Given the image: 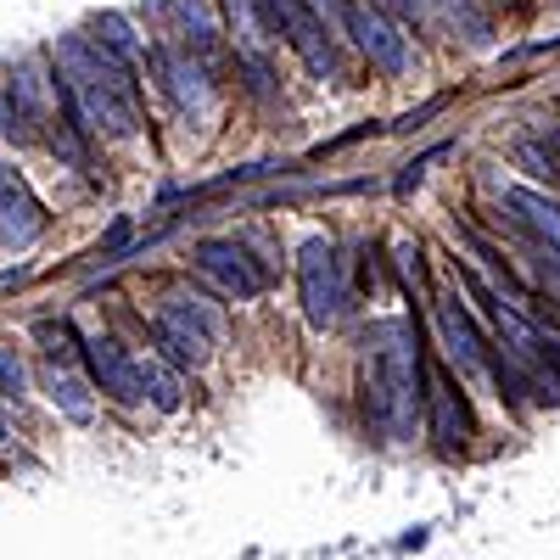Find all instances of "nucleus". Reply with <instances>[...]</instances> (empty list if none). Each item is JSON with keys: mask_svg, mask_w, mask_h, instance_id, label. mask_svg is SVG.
Segmentation results:
<instances>
[{"mask_svg": "<svg viewBox=\"0 0 560 560\" xmlns=\"http://www.w3.org/2000/svg\"><path fill=\"white\" fill-rule=\"evenodd\" d=\"M438 337H443L448 359L465 370V376H477V370L488 364V342L477 337V319L459 308V292H443L438 298Z\"/></svg>", "mask_w": 560, "mask_h": 560, "instance_id": "9b49d317", "label": "nucleus"}, {"mask_svg": "<svg viewBox=\"0 0 560 560\" xmlns=\"http://www.w3.org/2000/svg\"><path fill=\"white\" fill-rule=\"evenodd\" d=\"M152 342L163 348V364H179V370H202L213 359V342L202 331H191L185 319L163 314V308L152 314Z\"/></svg>", "mask_w": 560, "mask_h": 560, "instance_id": "ddd939ff", "label": "nucleus"}, {"mask_svg": "<svg viewBox=\"0 0 560 560\" xmlns=\"http://www.w3.org/2000/svg\"><path fill=\"white\" fill-rule=\"evenodd\" d=\"M51 398H57V409L68 415V420H90V393H84V382L79 376H68V370H51Z\"/></svg>", "mask_w": 560, "mask_h": 560, "instance_id": "6ab92c4d", "label": "nucleus"}, {"mask_svg": "<svg viewBox=\"0 0 560 560\" xmlns=\"http://www.w3.org/2000/svg\"><path fill=\"white\" fill-rule=\"evenodd\" d=\"M420 409H427V427H432L443 454H459L465 443H471V404H465L459 382L448 376V370H438L432 359L420 364Z\"/></svg>", "mask_w": 560, "mask_h": 560, "instance_id": "39448f33", "label": "nucleus"}, {"mask_svg": "<svg viewBox=\"0 0 560 560\" xmlns=\"http://www.w3.org/2000/svg\"><path fill=\"white\" fill-rule=\"evenodd\" d=\"M135 370H140V398H152L163 415H174V409L185 404V387H179V376H174V364H163V359H135Z\"/></svg>", "mask_w": 560, "mask_h": 560, "instance_id": "4468645a", "label": "nucleus"}, {"mask_svg": "<svg viewBox=\"0 0 560 560\" xmlns=\"http://www.w3.org/2000/svg\"><path fill=\"white\" fill-rule=\"evenodd\" d=\"M443 152H448V147H432L427 158H415V163H404V174H398V191H409V185H415L420 174H427V168H432V163H438Z\"/></svg>", "mask_w": 560, "mask_h": 560, "instance_id": "393cba45", "label": "nucleus"}, {"mask_svg": "<svg viewBox=\"0 0 560 560\" xmlns=\"http://www.w3.org/2000/svg\"><path fill=\"white\" fill-rule=\"evenodd\" d=\"M79 353H84L90 382H96L113 404H124V409L140 404V370L124 353V342H113V337H79Z\"/></svg>", "mask_w": 560, "mask_h": 560, "instance_id": "6e6552de", "label": "nucleus"}, {"mask_svg": "<svg viewBox=\"0 0 560 560\" xmlns=\"http://www.w3.org/2000/svg\"><path fill=\"white\" fill-rule=\"evenodd\" d=\"M158 84H163V96L174 102L179 118H191V124H208L213 118V79L208 68L191 57V51H174V45H152L147 51Z\"/></svg>", "mask_w": 560, "mask_h": 560, "instance_id": "20e7f679", "label": "nucleus"}, {"mask_svg": "<svg viewBox=\"0 0 560 560\" xmlns=\"http://www.w3.org/2000/svg\"><path fill=\"white\" fill-rule=\"evenodd\" d=\"M253 7H258V28L269 39H280V34H287V23H292V12H298V0H253Z\"/></svg>", "mask_w": 560, "mask_h": 560, "instance_id": "4be33fe9", "label": "nucleus"}, {"mask_svg": "<svg viewBox=\"0 0 560 560\" xmlns=\"http://www.w3.org/2000/svg\"><path fill=\"white\" fill-rule=\"evenodd\" d=\"M168 12L179 18V28L191 34L202 51H208V45H219V12H213V0H168Z\"/></svg>", "mask_w": 560, "mask_h": 560, "instance_id": "f3484780", "label": "nucleus"}, {"mask_svg": "<svg viewBox=\"0 0 560 560\" xmlns=\"http://www.w3.org/2000/svg\"><path fill=\"white\" fill-rule=\"evenodd\" d=\"M39 230H45V202L12 163H0V236H7V247H28L39 242Z\"/></svg>", "mask_w": 560, "mask_h": 560, "instance_id": "1a4fd4ad", "label": "nucleus"}, {"mask_svg": "<svg viewBox=\"0 0 560 560\" xmlns=\"http://www.w3.org/2000/svg\"><path fill=\"white\" fill-rule=\"evenodd\" d=\"M242 68H247V90H258V96H269L275 90V68L264 51H242Z\"/></svg>", "mask_w": 560, "mask_h": 560, "instance_id": "5701e85b", "label": "nucleus"}, {"mask_svg": "<svg viewBox=\"0 0 560 560\" xmlns=\"http://www.w3.org/2000/svg\"><path fill=\"white\" fill-rule=\"evenodd\" d=\"M337 28H348L353 34V45L376 62L382 73H404L409 68V34L387 18V12H376V7H364V0H342V18H337Z\"/></svg>", "mask_w": 560, "mask_h": 560, "instance_id": "423d86ee", "label": "nucleus"}, {"mask_svg": "<svg viewBox=\"0 0 560 560\" xmlns=\"http://www.w3.org/2000/svg\"><path fill=\"white\" fill-rule=\"evenodd\" d=\"M443 107H448V96H432L427 107H415V113H404V118H398L393 129H420V124H427V118H438Z\"/></svg>", "mask_w": 560, "mask_h": 560, "instance_id": "a878e982", "label": "nucleus"}, {"mask_svg": "<svg viewBox=\"0 0 560 560\" xmlns=\"http://www.w3.org/2000/svg\"><path fill=\"white\" fill-rule=\"evenodd\" d=\"M393 264H398V275H404V287H409V292L420 287V280H427V264H420V247H415V242H404Z\"/></svg>", "mask_w": 560, "mask_h": 560, "instance_id": "b1692460", "label": "nucleus"}, {"mask_svg": "<svg viewBox=\"0 0 560 560\" xmlns=\"http://www.w3.org/2000/svg\"><path fill=\"white\" fill-rule=\"evenodd\" d=\"M298 292H303V314L314 331H325V325H337L342 308H348V275H342V253L331 236H314L303 242L298 253Z\"/></svg>", "mask_w": 560, "mask_h": 560, "instance_id": "7ed1b4c3", "label": "nucleus"}, {"mask_svg": "<svg viewBox=\"0 0 560 560\" xmlns=\"http://www.w3.org/2000/svg\"><path fill=\"white\" fill-rule=\"evenodd\" d=\"M420 348L415 319H382L364 331V415L387 443H409L420 420Z\"/></svg>", "mask_w": 560, "mask_h": 560, "instance_id": "f03ea898", "label": "nucleus"}, {"mask_svg": "<svg viewBox=\"0 0 560 560\" xmlns=\"http://www.w3.org/2000/svg\"><path fill=\"white\" fill-rule=\"evenodd\" d=\"M197 269L213 280L224 298H236V303H247V298H258V292L269 287V269H264L242 242H224V236L197 242Z\"/></svg>", "mask_w": 560, "mask_h": 560, "instance_id": "0eeeda50", "label": "nucleus"}, {"mask_svg": "<svg viewBox=\"0 0 560 560\" xmlns=\"http://www.w3.org/2000/svg\"><path fill=\"white\" fill-rule=\"evenodd\" d=\"M34 337H39L45 359H51V370H62V364L79 353V337H73V325H68V319H39V325H34Z\"/></svg>", "mask_w": 560, "mask_h": 560, "instance_id": "a211bd4d", "label": "nucleus"}, {"mask_svg": "<svg viewBox=\"0 0 560 560\" xmlns=\"http://www.w3.org/2000/svg\"><path fill=\"white\" fill-rule=\"evenodd\" d=\"M504 208H510V224H516L522 242H533V247H544L549 258H560V202H549V191L510 185Z\"/></svg>", "mask_w": 560, "mask_h": 560, "instance_id": "9d476101", "label": "nucleus"}, {"mask_svg": "<svg viewBox=\"0 0 560 560\" xmlns=\"http://www.w3.org/2000/svg\"><path fill=\"white\" fill-rule=\"evenodd\" d=\"M28 393V370H23V353L0 342V398H23Z\"/></svg>", "mask_w": 560, "mask_h": 560, "instance_id": "412c9836", "label": "nucleus"}, {"mask_svg": "<svg viewBox=\"0 0 560 560\" xmlns=\"http://www.w3.org/2000/svg\"><path fill=\"white\" fill-rule=\"evenodd\" d=\"M7 438H12V415H7V409H0V443H7Z\"/></svg>", "mask_w": 560, "mask_h": 560, "instance_id": "c85d7f7f", "label": "nucleus"}, {"mask_svg": "<svg viewBox=\"0 0 560 560\" xmlns=\"http://www.w3.org/2000/svg\"><path fill=\"white\" fill-rule=\"evenodd\" d=\"M516 163H522L533 179H544V185H560V158H555V152H544L538 140H522V147H516Z\"/></svg>", "mask_w": 560, "mask_h": 560, "instance_id": "aec40b11", "label": "nucleus"}, {"mask_svg": "<svg viewBox=\"0 0 560 560\" xmlns=\"http://www.w3.org/2000/svg\"><path fill=\"white\" fill-rule=\"evenodd\" d=\"M287 45L303 57V68L314 79H337V45H331V28H325L314 12H308V0H298V12L287 23Z\"/></svg>", "mask_w": 560, "mask_h": 560, "instance_id": "f8f14e48", "label": "nucleus"}, {"mask_svg": "<svg viewBox=\"0 0 560 560\" xmlns=\"http://www.w3.org/2000/svg\"><path fill=\"white\" fill-rule=\"evenodd\" d=\"M158 308H163V314H174V319H185L191 331H202V337L219 348V337H224V319H219V314H213V308H208L197 292H168Z\"/></svg>", "mask_w": 560, "mask_h": 560, "instance_id": "dca6fc26", "label": "nucleus"}, {"mask_svg": "<svg viewBox=\"0 0 560 560\" xmlns=\"http://www.w3.org/2000/svg\"><path fill=\"white\" fill-rule=\"evenodd\" d=\"M96 45H102L113 62H124V68L147 57V39H135V28H129L124 12H102V18H96Z\"/></svg>", "mask_w": 560, "mask_h": 560, "instance_id": "2eb2a0df", "label": "nucleus"}, {"mask_svg": "<svg viewBox=\"0 0 560 560\" xmlns=\"http://www.w3.org/2000/svg\"><path fill=\"white\" fill-rule=\"evenodd\" d=\"M124 242H129V224H124V219H118V224H113V230H107V236H102V247H96V253H102V258H107V253H118V247H124Z\"/></svg>", "mask_w": 560, "mask_h": 560, "instance_id": "cd10ccee", "label": "nucleus"}, {"mask_svg": "<svg viewBox=\"0 0 560 560\" xmlns=\"http://www.w3.org/2000/svg\"><path fill=\"white\" fill-rule=\"evenodd\" d=\"M370 7L387 18H420V0H370Z\"/></svg>", "mask_w": 560, "mask_h": 560, "instance_id": "bb28decb", "label": "nucleus"}, {"mask_svg": "<svg viewBox=\"0 0 560 560\" xmlns=\"http://www.w3.org/2000/svg\"><path fill=\"white\" fill-rule=\"evenodd\" d=\"M51 62H57V90H62L68 113L84 124V135H107V140H135L140 135L135 79L90 34H62Z\"/></svg>", "mask_w": 560, "mask_h": 560, "instance_id": "f257e3e1", "label": "nucleus"}]
</instances>
